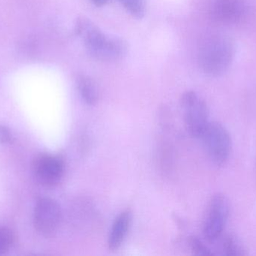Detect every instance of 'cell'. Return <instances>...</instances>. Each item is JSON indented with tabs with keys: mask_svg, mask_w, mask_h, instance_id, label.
I'll use <instances>...</instances> for the list:
<instances>
[{
	"mask_svg": "<svg viewBox=\"0 0 256 256\" xmlns=\"http://www.w3.org/2000/svg\"><path fill=\"white\" fill-rule=\"evenodd\" d=\"M75 33L81 38L90 55L98 60L116 61L127 54L126 42L105 34L88 18H78L75 25Z\"/></svg>",
	"mask_w": 256,
	"mask_h": 256,
	"instance_id": "1",
	"label": "cell"
},
{
	"mask_svg": "<svg viewBox=\"0 0 256 256\" xmlns=\"http://www.w3.org/2000/svg\"><path fill=\"white\" fill-rule=\"evenodd\" d=\"M236 49V44L230 36L222 33L210 35L200 45L198 65L206 75L220 76L231 66Z\"/></svg>",
	"mask_w": 256,
	"mask_h": 256,
	"instance_id": "2",
	"label": "cell"
},
{
	"mask_svg": "<svg viewBox=\"0 0 256 256\" xmlns=\"http://www.w3.org/2000/svg\"><path fill=\"white\" fill-rule=\"evenodd\" d=\"M180 103L186 131L194 138H200L210 122L207 103L192 90L183 93Z\"/></svg>",
	"mask_w": 256,
	"mask_h": 256,
	"instance_id": "3",
	"label": "cell"
},
{
	"mask_svg": "<svg viewBox=\"0 0 256 256\" xmlns=\"http://www.w3.org/2000/svg\"><path fill=\"white\" fill-rule=\"evenodd\" d=\"M200 138L214 164L218 166L225 165L232 147L231 135L226 128L219 122H209Z\"/></svg>",
	"mask_w": 256,
	"mask_h": 256,
	"instance_id": "4",
	"label": "cell"
},
{
	"mask_svg": "<svg viewBox=\"0 0 256 256\" xmlns=\"http://www.w3.org/2000/svg\"><path fill=\"white\" fill-rule=\"evenodd\" d=\"M230 213L228 198L222 193H216L212 197L204 218L203 237L208 243H214L222 237Z\"/></svg>",
	"mask_w": 256,
	"mask_h": 256,
	"instance_id": "5",
	"label": "cell"
},
{
	"mask_svg": "<svg viewBox=\"0 0 256 256\" xmlns=\"http://www.w3.org/2000/svg\"><path fill=\"white\" fill-rule=\"evenodd\" d=\"M60 204L50 198H40L34 206L33 222L36 231L44 237L54 235L61 223Z\"/></svg>",
	"mask_w": 256,
	"mask_h": 256,
	"instance_id": "6",
	"label": "cell"
},
{
	"mask_svg": "<svg viewBox=\"0 0 256 256\" xmlns=\"http://www.w3.org/2000/svg\"><path fill=\"white\" fill-rule=\"evenodd\" d=\"M32 171L36 180L46 187H54L62 180L66 164L60 156L40 154L33 161Z\"/></svg>",
	"mask_w": 256,
	"mask_h": 256,
	"instance_id": "7",
	"label": "cell"
},
{
	"mask_svg": "<svg viewBox=\"0 0 256 256\" xmlns=\"http://www.w3.org/2000/svg\"><path fill=\"white\" fill-rule=\"evenodd\" d=\"M248 12V6L243 0H214L210 8L214 21L224 25L240 24Z\"/></svg>",
	"mask_w": 256,
	"mask_h": 256,
	"instance_id": "8",
	"label": "cell"
},
{
	"mask_svg": "<svg viewBox=\"0 0 256 256\" xmlns=\"http://www.w3.org/2000/svg\"><path fill=\"white\" fill-rule=\"evenodd\" d=\"M132 222V213L126 210L117 216L111 227L108 237V247L110 250L116 251L121 247L127 237Z\"/></svg>",
	"mask_w": 256,
	"mask_h": 256,
	"instance_id": "9",
	"label": "cell"
},
{
	"mask_svg": "<svg viewBox=\"0 0 256 256\" xmlns=\"http://www.w3.org/2000/svg\"><path fill=\"white\" fill-rule=\"evenodd\" d=\"M76 87L82 100L88 105H94L99 99L97 84L92 78L81 74L76 78Z\"/></svg>",
	"mask_w": 256,
	"mask_h": 256,
	"instance_id": "10",
	"label": "cell"
},
{
	"mask_svg": "<svg viewBox=\"0 0 256 256\" xmlns=\"http://www.w3.org/2000/svg\"><path fill=\"white\" fill-rule=\"evenodd\" d=\"M222 254L226 256L248 255V251L242 242L233 234H228L222 238L221 244Z\"/></svg>",
	"mask_w": 256,
	"mask_h": 256,
	"instance_id": "11",
	"label": "cell"
},
{
	"mask_svg": "<svg viewBox=\"0 0 256 256\" xmlns=\"http://www.w3.org/2000/svg\"><path fill=\"white\" fill-rule=\"evenodd\" d=\"M16 240L14 232L6 227H0V255L8 252Z\"/></svg>",
	"mask_w": 256,
	"mask_h": 256,
	"instance_id": "12",
	"label": "cell"
},
{
	"mask_svg": "<svg viewBox=\"0 0 256 256\" xmlns=\"http://www.w3.org/2000/svg\"><path fill=\"white\" fill-rule=\"evenodd\" d=\"M124 9L132 16L142 18L146 12V0H120Z\"/></svg>",
	"mask_w": 256,
	"mask_h": 256,
	"instance_id": "13",
	"label": "cell"
},
{
	"mask_svg": "<svg viewBox=\"0 0 256 256\" xmlns=\"http://www.w3.org/2000/svg\"><path fill=\"white\" fill-rule=\"evenodd\" d=\"M190 246L194 254L198 255H214V252L203 241L197 237H191L189 240Z\"/></svg>",
	"mask_w": 256,
	"mask_h": 256,
	"instance_id": "14",
	"label": "cell"
},
{
	"mask_svg": "<svg viewBox=\"0 0 256 256\" xmlns=\"http://www.w3.org/2000/svg\"><path fill=\"white\" fill-rule=\"evenodd\" d=\"M12 141V135L8 129L0 126V144H10Z\"/></svg>",
	"mask_w": 256,
	"mask_h": 256,
	"instance_id": "15",
	"label": "cell"
},
{
	"mask_svg": "<svg viewBox=\"0 0 256 256\" xmlns=\"http://www.w3.org/2000/svg\"><path fill=\"white\" fill-rule=\"evenodd\" d=\"M94 6H98V7H100V6H105L106 3L109 2V0H90Z\"/></svg>",
	"mask_w": 256,
	"mask_h": 256,
	"instance_id": "16",
	"label": "cell"
}]
</instances>
